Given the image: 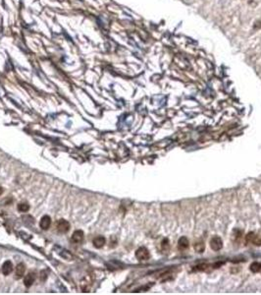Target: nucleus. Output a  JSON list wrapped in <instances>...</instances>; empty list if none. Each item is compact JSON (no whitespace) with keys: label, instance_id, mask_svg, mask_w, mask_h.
Masks as SVG:
<instances>
[{"label":"nucleus","instance_id":"f257e3e1","mask_svg":"<svg viewBox=\"0 0 261 295\" xmlns=\"http://www.w3.org/2000/svg\"><path fill=\"white\" fill-rule=\"evenodd\" d=\"M136 257L140 261H146L149 259V251L146 249V247H141L136 251Z\"/></svg>","mask_w":261,"mask_h":295},{"label":"nucleus","instance_id":"f03ea898","mask_svg":"<svg viewBox=\"0 0 261 295\" xmlns=\"http://www.w3.org/2000/svg\"><path fill=\"white\" fill-rule=\"evenodd\" d=\"M246 240L247 243H251V244L255 246H260L261 245V236L257 235L253 232H249L246 236Z\"/></svg>","mask_w":261,"mask_h":295},{"label":"nucleus","instance_id":"7ed1b4c3","mask_svg":"<svg viewBox=\"0 0 261 295\" xmlns=\"http://www.w3.org/2000/svg\"><path fill=\"white\" fill-rule=\"evenodd\" d=\"M210 247H211V249L214 250V251L221 250L222 247H223V241H222V239L220 238V237H218V236L213 237V238L210 240Z\"/></svg>","mask_w":261,"mask_h":295},{"label":"nucleus","instance_id":"20e7f679","mask_svg":"<svg viewBox=\"0 0 261 295\" xmlns=\"http://www.w3.org/2000/svg\"><path fill=\"white\" fill-rule=\"evenodd\" d=\"M56 227L60 233H66L69 231V229H70V223H69V221H65V219H60V221L57 222Z\"/></svg>","mask_w":261,"mask_h":295},{"label":"nucleus","instance_id":"39448f33","mask_svg":"<svg viewBox=\"0 0 261 295\" xmlns=\"http://www.w3.org/2000/svg\"><path fill=\"white\" fill-rule=\"evenodd\" d=\"M39 225H40V228H42L43 230L48 229L50 227V225H51V218H50V217L43 216L41 217V219H40V221H39Z\"/></svg>","mask_w":261,"mask_h":295},{"label":"nucleus","instance_id":"423d86ee","mask_svg":"<svg viewBox=\"0 0 261 295\" xmlns=\"http://www.w3.org/2000/svg\"><path fill=\"white\" fill-rule=\"evenodd\" d=\"M13 269H14V266H13L12 262L6 261L2 266V273L5 275H8L13 271Z\"/></svg>","mask_w":261,"mask_h":295},{"label":"nucleus","instance_id":"0eeeda50","mask_svg":"<svg viewBox=\"0 0 261 295\" xmlns=\"http://www.w3.org/2000/svg\"><path fill=\"white\" fill-rule=\"evenodd\" d=\"M189 242L187 237H181V238L179 239V241H178V248L181 251L185 250L187 248H189Z\"/></svg>","mask_w":261,"mask_h":295},{"label":"nucleus","instance_id":"6e6552de","mask_svg":"<svg viewBox=\"0 0 261 295\" xmlns=\"http://www.w3.org/2000/svg\"><path fill=\"white\" fill-rule=\"evenodd\" d=\"M72 241L74 243H80L84 239V232L82 230H76L72 235Z\"/></svg>","mask_w":261,"mask_h":295},{"label":"nucleus","instance_id":"1a4fd4ad","mask_svg":"<svg viewBox=\"0 0 261 295\" xmlns=\"http://www.w3.org/2000/svg\"><path fill=\"white\" fill-rule=\"evenodd\" d=\"M92 243H94V246L95 248H102L104 245H105L106 240L103 236H96L94 239V241H92Z\"/></svg>","mask_w":261,"mask_h":295},{"label":"nucleus","instance_id":"9d476101","mask_svg":"<svg viewBox=\"0 0 261 295\" xmlns=\"http://www.w3.org/2000/svg\"><path fill=\"white\" fill-rule=\"evenodd\" d=\"M34 280H36V275H34L33 273H32V274H28V275H27L25 276L24 283H25V285L27 287H30V286L33 285V283L34 282Z\"/></svg>","mask_w":261,"mask_h":295},{"label":"nucleus","instance_id":"9b49d317","mask_svg":"<svg viewBox=\"0 0 261 295\" xmlns=\"http://www.w3.org/2000/svg\"><path fill=\"white\" fill-rule=\"evenodd\" d=\"M25 270H26L25 265L22 264V263L18 264V265H17V267H16V270H15L16 276L18 277V279L23 277V275H24V274H25Z\"/></svg>","mask_w":261,"mask_h":295},{"label":"nucleus","instance_id":"f8f14e48","mask_svg":"<svg viewBox=\"0 0 261 295\" xmlns=\"http://www.w3.org/2000/svg\"><path fill=\"white\" fill-rule=\"evenodd\" d=\"M204 243L202 241H199V242H196L194 244V250L198 252V253H202L204 251Z\"/></svg>","mask_w":261,"mask_h":295},{"label":"nucleus","instance_id":"ddd939ff","mask_svg":"<svg viewBox=\"0 0 261 295\" xmlns=\"http://www.w3.org/2000/svg\"><path fill=\"white\" fill-rule=\"evenodd\" d=\"M161 249L163 252H168L170 249V244H169V240L167 238L163 239V241L161 242Z\"/></svg>","mask_w":261,"mask_h":295},{"label":"nucleus","instance_id":"4468645a","mask_svg":"<svg viewBox=\"0 0 261 295\" xmlns=\"http://www.w3.org/2000/svg\"><path fill=\"white\" fill-rule=\"evenodd\" d=\"M250 270L252 273H258L261 270V264L258 262H254L250 265Z\"/></svg>","mask_w":261,"mask_h":295},{"label":"nucleus","instance_id":"2eb2a0df","mask_svg":"<svg viewBox=\"0 0 261 295\" xmlns=\"http://www.w3.org/2000/svg\"><path fill=\"white\" fill-rule=\"evenodd\" d=\"M30 210V206H28L27 203H20L18 205V211L21 212H26Z\"/></svg>","mask_w":261,"mask_h":295},{"label":"nucleus","instance_id":"dca6fc26","mask_svg":"<svg viewBox=\"0 0 261 295\" xmlns=\"http://www.w3.org/2000/svg\"><path fill=\"white\" fill-rule=\"evenodd\" d=\"M2 193H3V189H2L1 187H0V195H1Z\"/></svg>","mask_w":261,"mask_h":295}]
</instances>
